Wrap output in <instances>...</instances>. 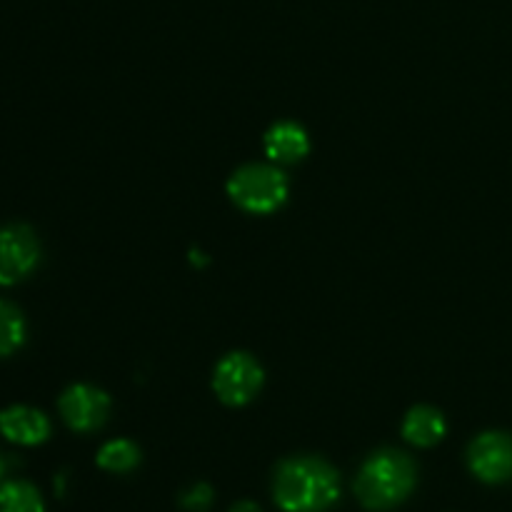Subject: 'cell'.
<instances>
[{
	"label": "cell",
	"mask_w": 512,
	"mask_h": 512,
	"mask_svg": "<svg viewBox=\"0 0 512 512\" xmlns=\"http://www.w3.org/2000/svg\"><path fill=\"white\" fill-rule=\"evenodd\" d=\"M0 512H45V505L33 485L13 480L0 488Z\"/></svg>",
	"instance_id": "8fae6325"
},
{
	"label": "cell",
	"mask_w": 512,
	"mask_h": 512,
	"mask_svg": "<svg viewBox=\"0 0 512 512\" xmlns=\"http://www.w3.org/2000/svg\"><path fill=\"white\" fill-rule=\"evenodd\" d=\"M415 488V463L400 450H378L355 478V495L368 510H390Z\"/></svg>",
	"instance_id": "7a4b0ae2"
},
{
	"label": "cell",
	"mask_w": 512,
	"mask_h": 512,
	"mask_svg": "<svg viewBox=\"0 0 512 512\" xmlns=\"http://www.w3.org/2000/svg\"><path fill=\"white\" fill-rule=\"evenodd\" d=\"M468 465L483 483L498 485L512 478V438L505 433H485L470 443Z\"/></svg>",
	"instance_id": "8992f818"
},
{
	"label": "cell",
	"mask_w": 512,
	"mask_h": 512,
	"mask_svg": "<svg viewBox=\"0 0 512 512\" xmlns=\"http://www.w3.org/2000/svg\"><path fill=\"white\" fill-rule=\"evenodd\" d=\"M3 473H5V460L0 458V478H3Z\"/></svg>",
	"instance_id": "2e32d148"
},
{
	"label": "cell",
	"mask_w": 512,
	"mask_h": 512,
	"mask_svg": "<svg viewBox=\"0 0 512 512\" xmlns=\"http://www.w3.org/2000/svg\"><path fill=\"white\" fill-rule=\"evenodd\" d=\"M230 512H263V510H260L255 503H238V505H233V510Z\"/></svg>",
	"instance_id": "9a60e30c"
},
{
	"label": "cell",
	"mask_w": 512,
	"mask_h": 512,
	"mask_svg": "<svg viewBox=\"0 0 512 512\" xmlns=\"http://www.w3.org/2000/svg\"><path fill=\"white\" fill-rule=\"evenodd\" d=\"M308 133L298 123H278L265 135V153L275 163H295L308 155Z\"/></svg>",
	"instance_id": "9c48e42d"
},
{
	"label": "cell",
	"mask_w": 512,
	"mask_h": 512,
	"mask_svg": "<svg viewBox=\"0 0 512 512\" xmlns=\"http://www.w3.org/2000/svg\"><path fill=\"white\" fill-rule=\"evenodd\" d=\"M445 435V420L443 415L428 405H418L408 413L403 423V438L408 443L418 445V448H430Z\"/></svg>",
	"instance_id": "30bf717a"
},
{
	"label": "cell",
	"mask_w": 512,
	"mask_h": 512,
	"mask_svg": "<svg viewBox=\"0 0 512 512\" xmlns=\"http://www.w3.org/2000/svg\"><path fill=\"white\" fill-rule=\"evenodd\" d=\"M338 495V473L320 458H290L275 470L273 498L285 512H323Z\"/></svg>",
	"instance_id": "6da1fadb"
},
{
	"label": "cell",
	"mask_w": 512,
	"mask_h": 512,
	"mask_svg": "<svg viewBox=\"0 0 512 512\" xmlns=\"http://www.w3.org/2000/svg\"><path fill=\"white\" fill-rule=\"evenodd\" d=\"M40 260V245L25 225L0 228V285H13L28 278Z\"/></svg>",
	"instance_id": "5b68a950"
},
{
	"label": "cell",
	"mask_w": 512,
	"mask_h": 512,
	"mask_svg": "<svg viewBox=\"0 0 512 512\" xmlns=\"http://www.w3.org/2000/svg\"><path fill=\"white\" fill-rule=\"evenodd\" d=\"M110 398L93 385H73L60 398V415L75 433H93L108 420Z\"/></svg>",
	"instance_id": "52a82bcc"
},
{
	"label": "cell",
	"mask_w": 512,
	"mask_h": 512,
	"mask_svg": "<svg viewBox=\"0 0 512 512\" xmlns=\"http://www.w3.org/2000/svg\"><path fill=\"white\" fill-rule=\"evenodd\" d=\"M263 385V368L250 355L233 353L215 368L213 388L225 405H245Z\"/></svg>",
	"instance_id": "277c9868"
},
{
	"label": "cell",
	"mask_w": 512,
	"mask_h": 512,
	"mask_svg": "<svg viewBox=\"0 0 512 512\" xmlns=\"http://www.w3.org/2000/svg\"><path fill=\"white\" fill-rule=\"evenodd\" d=\"M210 500H213V490L208 485H195L183 498V505L188 510H205L210 505Z\"/></svg>",
	"instance_id": "5bb4252c"
},
{
	"label": "cell",
	"mask_w": 512,
	"mask_h": 512,
	"mask_svg": "<svg viewBox=\"0 0 512 512\" xmlns=\"http://www.w3.org/2000/svg\"><path fill=\"white\" fill-rule=\"evenodd\" d=\"M0 433L18 445H40L48 440L50 423L40 410L15 405L0 413Z\"/></svg>",
	"instance_id": "ba28073f"
},
{
	"label": "cell",
	"mask_w": 512,
	"mask_h": 512,
	"mask_svg": "<svg viewBox=\"0 0 512 512\" xmlns=\"http://www.w3.org/2000/svg\"><path fill=\"white\" fill-rule=\"evenodd\" d=\"M25 340L23 315L15 305L0 300V358L15 353Z\"/></svg>",
	"instance_id": "4fadbf2b"
},
{
	"label": "cell",
	"mask_w": 512,
	"mask_h": 512,
	"mask_svg": "<svg viewBox=\"0 0 512 512\" xmlns=\"http://www.w3.org/2000/svg\"><path fill=\"white\" fill-rule=\"evenodd\" d=\"M140 463V450L130 440H110L98 453V465L108 473H128Z\"/></svg>",
	"instance_id": "7c38bea8"
},
{
	"label": "cell",
	"mask_w": 512,
	"mask_h": 512,
	"mask_svg": "<svg viewBox=\"0 0 512 512\" xmlns=\"http://www.w3.org/2000/svg\"><path fill=\"white\" fill-rule=\"evenodd\" d=\"M228 195L248 213H273L288 198V178L273 165H245L230 178Z\"/></svg>",
	"instance_id": "3957f363"
}]
</instances>
